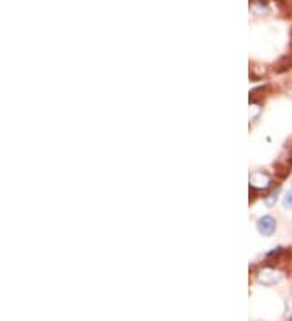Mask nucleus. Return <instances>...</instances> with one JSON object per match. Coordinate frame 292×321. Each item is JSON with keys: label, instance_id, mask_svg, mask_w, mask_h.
I'll use <instances>...</instances> for the list:
<instances>
[{"label": "nucleus", "instance_id": "nucleus-2", "mask_svg": "<svg viewBox=\"0 0 292 321\" xmlns=\"http://www.w3.org/2000/svg\"><path fill=\"white\" fill-rule=\"evenodd\" d=\"M271 183H273V177L268 172L255 171L250 174V188H253V190H268Z\"/></svg>", "mask_w": 292, "mask_h": 321}, {"label": "nucleus", "instance_id": "nucleus-4", "mask_svg": "<svg viewBox=\"0 0 292 321\" xmlns=\"http://www.w3.org/2000/svg\"><path fill=\"white\" fill-rule=\"evenodd\" d=\"M279 193H281V188L278 187V188H276V190L271 192L268 196H265V205H266V206H270V208H271V206H274V205H276V201H278Z\"/></svg>", "mask_w": 292, "mask_h": 321}, {"label": "nucleus", "instance_id": "nucleus-6", "mask_svg": "<svg viewBox=\"0 0 292 321\" xmlns=\"http://www.w3.org/2000/svg\"><path fill=\"white\" fill-rule=\"evenodd\" d=\"M291 38H292V31H291Z\"/></svg>", "mask_w": 292, "mask_h": 321}, {"label": "nucleus", "instance_id": "nucleus-3", "mask_svg": "<svg viewBox=\"0 0 292 321\" xmlns=\"http://www.w3.org/2000/svg\"><path fill=\"white\" fill-rule=\"evenodd\" d=\"M256 229H258V232L261 234V235H273L274 234V231H276V221H274V217H271V216H263V217H260L258 219V222H256Z\"/></svg>", "mask_w": 292, "mask_h": 321}, {"label": "nucleus", "instance_id": "nucleus-5", "mask_svg": "<svg viewBox=\"0 0 292 321\" xmlns=\"http://www.w3.org/2000/svg\"><path fill=\"white\" fill-rule=\"evenodd\" d=\"M283 206H284V210H292V188L286 193V196L283 200Z\"/></svg>", "mask_w": 292, "mask_h": 321}, {"label": "nucleus", "instance_id": "nucleus-1", "mask_svg": "<svg viewBox=\"0 0 292 321\" xmlns=\"http://www.w3.org/2000/svg\"><path fill=\"white\" fill-rule=\"evenodd\" d=\"M256 279H258L260 284L266 285V287H273V285L283 282L284 274L283 271H279V269H276L273 266H265L256 273Z\"/></svg>", "mask_w": 292, "mask_h": 321}]
</instances>
